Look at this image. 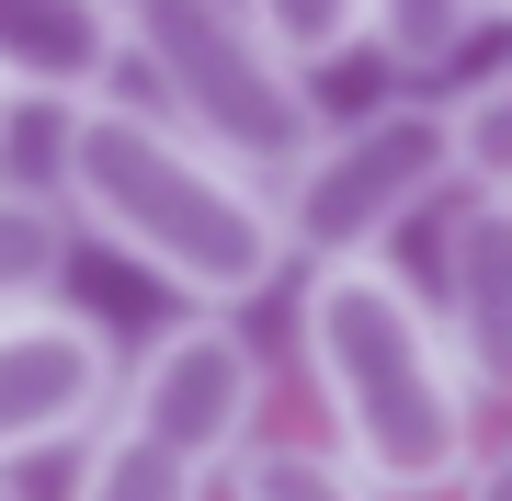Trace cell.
I'll use <instances>...</instances> for the list:
<instances>
[{
    "label": "cell",
    "instance_id": "1",
    "mask_svg": "<svg viewBox=\"0 0 512 501\" xmlns=\"http://www.w3.org/2000/svg\"><path fill=\"white\" fill-rule=\"evenodd\" d=\"M57 183H69L57 205L103 251H126L137 274H160L194 308H251L296 262L274 183L239 171L228 149H205L194 126H171L160 103H126V92L69 103L57 114Z\"/></svg>",
    "mask_w": 512,
    "mask_h": 501
},
{
    "label": "cell",
    "instance_id": "2",
    "mask_svg": "<svg viewBox=\"0 0 512 501\" xmlns=\"http://www.w3.org/2000/svg\"><path fill=\"white\" fill-rule=\"evenodd\" d=\"M296 342H308L319 410L342 433V456L365 467L376 490H444L478 467V388L444 342L433 297L387 262H319L308 308H296Z\"/></svg>",
    "mask_w": 512,
    "mask_h": 501
},
{
    "label": "cell",
    "instance_id": "3",
    "mask_svg": "<svg viewBox=\"0 0 512 501\" xmlns=\"http://www.w3.org/2000/svg\"><path fill=\"white\" fill-rule=\"evenodd\" d=\"M126 57L148 69L171 126H194L205 149H228L262 183H285L296 149L319 137L308 69H285L239 0H126Z\"/></svg>",
    "mask_w": 512,
    "mask_h": 501
},
{
    "label": "cell",
    "instance_id": "4",
    "mask_svg": "<svg viewBox=\"0 0 512 501\" xmlns=\"http://www.w3.org/2000/svg\"><path fill=\"white\" fill-rule=\"evenodd\" d=\"M456 183V126L444 103H376L353 126H319L296 171L274 183V217H285V251L308 262H387V240Z\"/></svg>",
    "mask_w": 512,
    "mask_h": 501
},
{
    "label": "cell",
    "instance_id": "5",
    "mask_svg": "<svg viewBox=\"0 0 512 501\" xmlns=\"http://www.w3.org/2000/svg\"><path fill=\"white\" fill-rule=\"evenodd\" d=\"M251 410H262V353L228 308H194L183 331H160L126 365V388H114V422L171 445V456H194L205 479L251 445Z\"/></svg>",
    "mask_w": 512,
    "mask_h": 501
},
{
    "label": "cell",
    "instance_id": "6",
    "mask_svg": "<svg viewBox=\"0 0 512 501\" xmlns=\"http://www.w3.org/2000/svg\"><path fill=\"white\" fill-rule=\"evenodd\" d=\"M114 388H126V365H114V331L92 308H69V297L0 308V467L103 433Z\"/></svg>",
    "mask_w": 512,
    "mask_h": 501
},
{
    "label": "cell",
    "instance_id": "7",
    "mask_svg": "<svg viewBox=\"0 0 512 501\" xmlns=\"http://www.w3.org/2000/svg\"><path fill=\"white\" fill-rule=\"evenodd\" d=\"M126 69V0H0V103H92Z\"/></svg>",
    "mask_w": 512,
    "mask_h": 501
},
{
    "label": "cell",
    "instance_id": "8",
    "mask_svg": "<svg viewBox=\"0 0 512 501\" xmlns=\"http://www.w3.org/2000/svg\"><path fill=\"white\" fill-rule=\"evenodd\" d=\"M444 342H456L467 388H512V205L478 194L456 228H444Z\"/></svg>",
    "mask_w": 512,
    "mask_h": 501
},
{
    "label": "cell",
    "instance_id": "9",
    "mask_svg": "<svg viewBox=\"0 0 512 501\" xmlns=\"http://www.w3.org/2000/svg\"><path fill=\"white\" fill-rule=\"evenodd\" d=\"M490 12H501V0H365V46H376L399 80H433V69L467 57V35H478Z\"/></svg>",
    "mask_w": 512,
    "mask_h": 501
},
{
    "label": "cell",
    "instance_id": "10",
    "mask_svg": "<svg viewBox=\"0 0 512 501\" xmlns=\"http://www.w3.org/2000/svg\"><path fill=\"white\" fill-rule=\"evenodd\" d=\"M69 274V205L35 183H0V308H46Z\"/></svg>",
    "mask_w": 512,
    "mask_h": 501
},
{
    "label": "cell",
    "instance_id": "11",
    "mask_svg": "<svg viewBox=\"0 0 512 501\" xmlns=\"http://www.w3.org/2000/svg\"><path fill=\"white\" fill-rule=\"evenodd\" d=\"M80 501H205V467L171 456V445H148V433H126V422L103 410L92 467H80Z\"/></svg>",
    "mask_w": 512,
    "mask_h": 501
},
{
    "label": "cell",
    "instance_id": "12",
    "mask_svg": "<svg viewBox=\"0 0 512 501\" xmlns=\"http://www.w3.org/2000/svg\"><path fill=\"white\" fill-rule=\"evenodd\" d=\"M444 126H456V183L490 194V205H512V57L478 80V92L444 103Z\"/></svg>",
    "mask_w": 512,
    "mask_h": 501
},
{
    "label": "cell",
    "instance_id": "13",
    "mask_svg": "<svg viewBox=\"0 0 512 501\" xmlns=\"http://www.w3.org/2000/svg\"><path fill=\"white\" fill-rule=\"evenodd\" d=\"M239 501H387V490L330 445H262L239 456Z\"/></svg>",
    "mask_w": 512,
    "mask_h": 501
},
{
    "label": "cell",
    "instance_id": "14",
    "mask_svg": "<svg viewBox=\"0 0 512 501\" xmlns=\"http://www.w3.org/2000/svg\"><path fill=\"white\" fill-rule=\"evenodd\" d=\"M239 12L262 23V46L285 69H330V57L365 46V0H239Z\"/></svg>",
    "mask_w": 512,
    "mask_h": 501
},
{
    "label": "cell",
    "instance_id": "15",
    "mask_svg": "<svg viewBox=\"0 0 512 501\" xmlns=\"http://www.w3.org/2000/svg\"><path fill=\"white\" fill-rule=\"evenodd\" d=\"M467 501H512V445H490V456L467 467Z\"/></svg>",
    "mask_w": 512,
    "mask_h": 501
},
{
    "label": "cell",
    "instance_id": "16",
    "mask_svg": "<svg viewBox=\"0 0 512 501\" xmlns=\"http://www.w3.org/2000/svg\"><path fill=\"white\" fill-rule=\"evenodd\" d=\"M0 137H12V103H0Z\"/></svg>",
    "mask_w": 512,
    "mask_h": 501
},
{
    "label": "cell",
    "instance_id": "17",
    "mask_svg": "<svg viewBox=\"0 0 512 501\" xmlns=\"http://www.w3.org/2000/svg\"><path fill=\"white\" fill-rule=\"evenodd\" d=\"M0 501H23V490H12V479H0Z\"/></svg>",
    "mask_w": 512,
    "mask_h": 501
},
{
    "label": "cell",
    "instance_id": "18",
    "mask_svg": "<svg viewBox=\"0 0 512 501\" xmlns=\"http://www.w3.org/2000/svg\"><path fill=\"white\" fill-rule=\"evenodd\" d=\"M501 12H512V0H501Z\"/></svg>",
    "mask_w": 512,
    "mask_h": 501
}]
</instances>
